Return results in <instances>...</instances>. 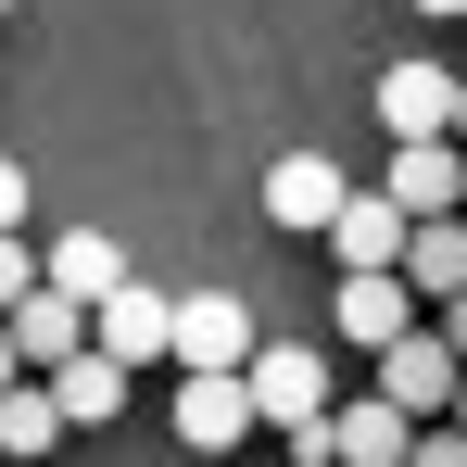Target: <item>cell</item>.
Masks as SVG:
<instances>
[{
	"instance_id": "cell-1",
	"label": "cell",
	"mask_w": 467,
	"mask_h": 467,
	"mask_svg": "<svg viewBox=\"0 0 467 467\" xmlns=\"http://www.w3.org/2000/svg\"><path fill=\"white\" fill-rule=\"evenodd\" d=\"M240 391H253V430H278L291 455H316V430H328V354L316 341H253V367H240Z\"/></svg>"
},
{
	"instance_id": "cell-2",
	"label": "cell",
	"mask_w": 467,
	"mask_h": 467,
	"mask_svg": "<svg viewBox=\"0 0 467 467\" xmlns=\"http://www.w3.org/2000/svg\"><path fill=\"white\" fill-rule=\"evenodd\" d=\"M253 304H228V291H177V341H164V367L177 379H240L253 367Z\"/></svg>"
},
{
	"instance_id": "cell-3",
	"label": "cell",
	"mask_w": 467,
	"mask_h": 467,
	"mask_svg": "<svg viewBox=\"0 0 467 467\" xmlns=\"http://www.w3.org/2000/svg\"><path fill=\"white\" fill-rule=\"evenodd\" d=\"M367 367H379L367 391H379V404L404 417V430H442V417H455V379H467V367L442 354V341H430V316H417V328H404L391 354H367Z\"/></svg>"
},
{
	"instance_id": "cell-4",
	"label": "cell",
	"mask_w": 467,
	"mask_h": 467,
	"mask_svg": "<svg viewBox=\"0 0 467 467\" xmlns=\"http://www.w3.org/2000/svg\"><path fill=\"white\" fill-rule=\"evenodd\" d=\"M38 291L77 304V316H101L114 291H127V253H114L101 228H64V240H38Z\"/></svg>"
},
{
	"instance_id": "cell-5",
	"label": "cell",
	"mask_w": 467,
	"mask_h": 467,
	"mask_svg": "<svg viewBox=\"0 0 467 467\" xmlns=\"http://www.w3.org/2000/svg\"><path fill=\"white\" fill-rule=\"evenodd\" d=\"M379 202L404 215V228L455 215V202H467V152H455V140H404V152H391V177H379Z\"/></svg>"
},
{
	"instance_id": "cell-6",
	"label": "cell",
	"mask_w": 467,
	"mask_h": 467,
	"mask_svg": "<svg viewBox=\"0 0 467 467\" xmlns=\"http://www.w3.org/2000/svg\"><path fill=\"white\" fill-rule=\"evenodd\" d=\"M164 341H177V304H164V291H140V278L88 316V354H101V367H164Z\"/></svg>"
},
{
	"instance_id": "cell-7",
	"label": "cell",
	"mask_w": 467,
	"mask_h": 467,
	"mask_svg": "<svg viewBox=\"0 0 467 467\" xmlns=\"http://www.w3.org/2000/svg\"><path fill=\"white\" fill-rule=\"evenodd\" d=\"M404 442H417V430L391 417L379 391H341V404H328V430H316V455H328V467H404Z\"/></svg>"
},
{
	"instance_id": "cell-8",
	"label": "cell",
	"mask_w": 467,
	"mask_h": 467,
	"mask_svg": "<svg viewBox=\"0 0 467 467\" xmlns=\"http://www.w3.org/2000/svg\"><path fill=\"white\" fill-rule=\"evenodd\" d=\"M379 127H391V152L404 140H442L455 127V64H391L379 77Z\"/></svg>"
},
{
	"instance_id": "cell-9",
	"label": "cell",
	"mask_w": 467,
	"mask_h": 467,
	"mask_svg": "<svg viewBox=\"0 0 467 467\" xmlns=\"http://www.w3.org/2000/svg\"><path fill=\"white\" fill-rule=\"evenodd\" d=\"M328 253H341V278H391V265H404V215H391L379 190H341V215H328Z\"/></svg>"
},
{
	"instance_id": "cell-10",
	"label": "cell",
	"mask_w": 467,
	"mask_h": 467,
	"mask_svg": "<svg viewBox=\"0 0 467 467\" xmlns=\"http://www.w3.org/2000/svg\"><path fill=\"white\" fill-rule=\"evenodd\" d=\"M265 215L304 228V240H328V215H341V164H328V152H278V164H265Z\"/></svg>"
},
{
	"instance_id": "cell-11",
	"label": "cell",
	"mask_w": 467,
	"mask_h": 467,
	"mask_svg": "<svg viewBox=\"0 0 467 467\" xmlns=\"http://www.w3.org/2000/svg\"><path fill=\"white\" fill-rule=\"evenodd\" d=\"M404 304H455L467 291V215H430V228H404Z\"/></svg>"
},
{
	"instance_id": "cell-12",
	"label": "cell",
	"mask_w": 467,
	"mask_h": 467,
	"mask_svg": "<svg viewBox=\"0 0 467 467\" xmlns=\"http://www.w3.org/2000/svg\"><path fill=\"white\" fill-rule=\"evenodd\" d=\"M328 328H341L354 354H391V341L417 328V304H404V278H341V291H328Z\"/></svg>"
},
{
	"instance_id": "cell-13",
	"label": "cell",
	"mask_w": 467,
	"mask_h": 467,
	"mask_svg": "<svg viewBox=\"0 0 467 467\" xmlns=\"http://www.w3.org/2000/svg\"><path fill=\"white\" fill-rule=\"evenodd\" d=\"M0 328H13L26 379H51V367H77V354H88V316H77V304H51V291H26V304L0 316Z\"/></svg>"
},
{
	"instance_id": "cell-14",
	"label": "cell",
	"mask_w": 467,
	"mask_h": 467,
	"mask_svg": "<svg viewBox=\"0 0 467 467\" xmlns=\"http://www.w3.org/2000/svg\"><path fill=\"white\" fill-rule=\"evenodd\" d=\"M177 442H190V455L253 442V391H240V379H177Z\"/></svg>"
},
{
	"instance_id": "cell-15",
	"label": "cell",
	"mask_w": 467,
	"mask_h": 467,
	"mask_svg": "<svg viewBox=\"0 0 467 467\" xmlns=\"http://www.w3.org/2000/svg\"><path fill=\"white\" fill-rule=\"evenodd\" d=\"M51 404H64V430H88V417H127V367L77 354V367H51Z\"/></svg>"
},
{
	"instance_id": "cell-16",
	"label": "cell",
	"mask_w": 467,
	"mask_h": 467,
	"mask_svg": "<svg viewBox=\"0 0 467 467\" xmlns=\"http://www.w3.org/2000/svg\"><path fill=\"white\" fill-rule=\"evenodd\" d=\"M51 442H64L51 379H13V391H0V455H51Z\"/></svg>"
},
{
	"instance_id": "cell-17",
	"label": "cell",
	"mask_w": 467,
	"mask_h": 467,
	"mask_svg": "<svg viewBox=\"0 0 467 467\" xmlns=\"http://www.w3.org/2000/svg\"><path fill=\"white\" fill-rule=\"evenodd\" d=\"M26 291H38V253H26V240H0V316L26 304Z\"/></svg>"
},
{
	"instance_id": "cell-18",
	"label": "cell",
	"mask_w": 467,
	"mask_h": 467,
	"mask_svg": "<svg viewBox=\"0 0 467 467\" xmlns=\"http://www.w3.org/2000/svg\"><path fill=\"white\" fill-rule=\"evenodd\" d=\"M404 467H467V430H417V442H404Z\"/></svg>"
},
{
	"instance_id": "cell-19",
	"label": "cell",
	"mask_w": 467,
	"mask_h": 467,
	"mask_svg": "<svg viewBox=\"0 0 467 467\" xmlns=\"http://www.w3.org/2000/svg\"><path fill=\"white\" fill-rule=\"evenodd\" d=\"M430 341H442V354L467 367V291H455V304H430Z\"/></svg>"
},
{
	"instance_id": "cell-20",
	"label": "cell",
	"mask_w": 467,
	"mask_h": 467,
	"mask_svg": "<svg viewBox=\"0 0 467 467\" xmlns=\"http://www.w3.org/2000/svg\"><path fill=\"white\" fill-rule=\"evenodd\" d=\"M0 240H26V164H0Z\"/></svg>"
},
{
	"instance_id": "cell-21",
	"label": "cell",
	"mask_w": 467,
	"mask_h": 467,
	"mask_svg": "<svg viewBox=\"0 0 467 467\" xmlns=\"http://www.w3.org/2000/svg\"><path fill=\"white\" fill-rule=\"evenodd\" d=\"M13 379H26V354H13V328H0V391H13Z\"/></svg>"
},
{
	"instance_id": "cell-22",
	"label": "cell",
	"mask_w": 467,
	"mask_h": 467,
	"mask_svg": "<svg viewBox=\"0 0 467 467\" xmlns=\"http://www.w3.org/2000/svg\"><path fill=\"white\" fill-rule=\"evenodd\" d=\"M442 140H455V152H467V77H455V127H442Z\"/></svg>"
},
{
	"instance_id": "cell-23",
	"label": "cell",
	"mask_w": 467,
	"mask_h": 467,
	"mask_svg": "<svg viewBox=\"0 0 467 467\" xmlns=\"http://www.w3.org/2000/svg\"><path fill=\"white\" fill-rule=\"evenodd\" d=\"M442 430H467V379H455V417H442Z\"/></svg>"
},
{
	"instance_id": "cell-24",
	"label": "cell",
	"mask_w": 467,
	"mask_h": 467,
	"mask_svg": "<svg viewBox=\"0 0 467 467\" xmlns=\"http://www.w3.org/2000/svg\"><path fill=\"white\" fill-rule=\"evenodd\" d=\"M417 13H467V0H417Z\"/></svg>"
},
{
	"instance_id": "cell-25",
	"label": "cell",
	"mask_w": 467,
	"mask_h": 467,
	"mask_svg": "<svg viewBox=\"0 0 467 467\" xmlns=\"http://www.w3.org/2000/svg\"><path fill=\"white\" fill-rule=\"evenodd\" d=\"M291 467H328V455H291Z\"/></svg>"
},
{
	"instance_id": "cell-26",
	"label": "cell",
	"mask_w": 467,
	"mask_h": 467,
	"mask_svg": "<svg viewBox=\"0 0 467 467\" xmlns=\"http://www.w3.org/2000/svg\"><path fill=\"white\" fill-rule=\"evenodd\" d=\"M0 13H13V0H0Z\"/></svg>"
},
{
	"instance_id": "cell-27",
	"label": "cell",
	"mask_w": 467,
	"mask_h": 467,
	"mask_svg": "<svg viewBox=\"0 0 467 467\" xmlns=\"http://www.w3.org/2000/svg\"><path fill=\"white\" fill-rule=\"evenodd\" d=\"M455 215H467V202H455Z\"/></svg>"
}]
</instances>
